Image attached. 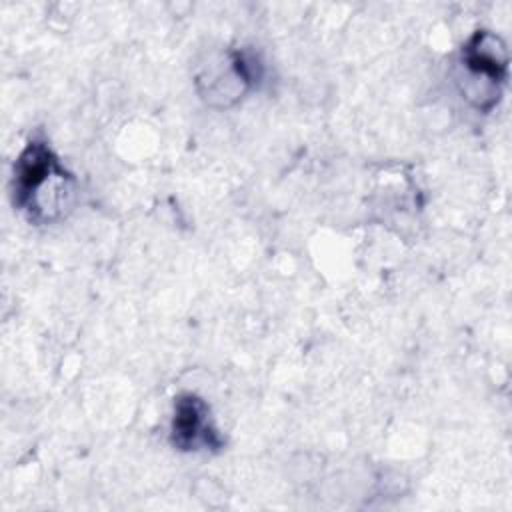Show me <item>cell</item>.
I'll return each instance as SVG.
<instances>
[{
  "mask_svg": "<svg viewBox=\"0 0 512 512\" xmlns=\"http://www.w3.org/2000/svg\"><path fill=\"white\" fill-rule=\"evenodd\" d=\"M460 90L478 110L490 112L508 78V50L504 40L490 30H476L460 50Z\"/></svg>",
  "mask_w": 512,
  "mask_h": 512,
  "instance_id": "2",
  "label": "cell"
},
{
  "mask_svg": "<svg viewBox=\"0 0 512 512\" xmlns=\"http://www.w3.org/2000/svg\"><path fill=\"white\" fill-rule=\"evenodd\" d=\"M76 196V178L42 136H32L12 168V202L34 224L66 216Z\"/></svg>",
  "mask_w": 512,
  "mask_h": 512,
  "instance_id": "1",
  "label": "cell"
},
{
  "mask_svg": "<svg viewBox=\"0 0 512 512\" xmlns=\"http://www.w3.org/2000/svg\"><path fill=\"white\" fill-rule=\"evenodd\" d=\"M262 76L258 58L246 50H228L196 78L200 96L210 106H230L238 102Z\"/></svg>",
  "mask_w": 512,
  "mask_h": 512,
  "instance_id": "3",
  "label": "cell"
},
{
  "mask_svg": "<svg viewBox=\"0 0 512 512\" xmlns=\"http://www.w3.org/2000/svg\"><path fill=\"white\" fill-rule=\"evenodd\" d=\"M170 442L180 452H216L224 446V438L212 422L210 406L202 396L194 392H182L174 398Z\"/></svg>",
  "mask_w": 512,
  "mask_h": 512,
  "instance_id": "4",
  "label": "cell"
}]
</instances>
